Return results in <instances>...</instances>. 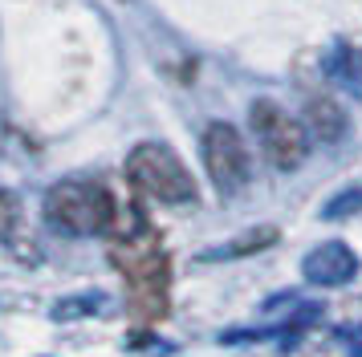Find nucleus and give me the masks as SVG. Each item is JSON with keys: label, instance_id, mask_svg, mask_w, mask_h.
Here are the masks:
<instances>
[{"label": "nucleus", "instance_id": "39448f33", "mask_svg": "<svg viewBox=\"0 0 362 357\" xmlns=\"http://www.w3.org/2000/svg\"><path fill=\"white\" fill-rule=\"evenodd\" d=\"M199 155H204V171L216 183L220 195H236L252 175V159L240 138V130L228 122H208L204 138H199Z\"/></svg>", "mask_w": 362, "mask_h": 357}, {"label": "nucleus", "instance_id": "9b49d317", "mask_svg": "<svg viewBox=\"0 0 362 357\" xmlns=\"http://www.w3.org/2000/svg\"><path fill=\"white\" fill-rule=\"evenodd\" d=\"M17 219H21V203H17V195L0 187V240H8V236L17 231Z\"/></svg>", "mask_w": 362, "mask_h": 357}, {"label": "nucleus", "instance_id": "f8f14e48", "mask_svg": "<svg viewBox=\"0 0 362 357\" xmlns=\"http://www.w3.org/2000/svg\"><path fill=\"white\" fill-rule=\"evenodd\" d=\"M338 341H342L354 357H362V325H342V329H338Z\"/></svg>", "mask_w": 362, "mask_h": 357}, {"label": "nucleus", "instance_id": "0eeeda50", "mask_svg": "<svg viewBox=\"0 0 362 357\" xmlns=\"http://www.w3.org/2000/svg\"><path fill=\"white\" fill-rule=\"evenodd\" d=\"M305 130L322 143H338L346 134V110L334 102V97H313L305 106Z\"/></svg>", "mask_w": 362, "mask_h": 357}, {"label": "nucleus", "instance_id": "f257e3e1", "mask_svg": "<svg viewBox=\"0 0 362 357\" xmlns=\"http://www.w3.org/2000/svg\"><path fill=\"white\" fill-rule=\"evenodd\" d=\"M110 260L122 272L127 289H131V308L143 321H159L167 317L171 305V260H167L159 236L147 224H139L134 231H122L110 243Z\"/></svg>", "mask_w": 362, "mask_h": 357}, {"label": "nucleus", "instance_id": "9d476101", "mask_svg": "<svg viewBox=\"0 0 362 357\" xmlns=\"http://www.w3.org/2000/svg\"><path fill=\"white\" fill-rule=\"evenodd\" d=\"M354 211H362V187H346L322 207V219H350Z\"/></svg>", "mask_w": 362, "mask_h": 357}, {"label": "nucleus", "instance_id": "1a4fd4ad", "mask_svg": "<svg viewBox=\"0 0 362 357\" xmlns=\"http://www.w3.org/2000/svg\"><path fill=\"white\" fill-rule=\"evenodd\" d=\"M106 308V296L102 292H78V296H66V301H57L53 305V321H74V317H94Z\"/></svg>", "mask_w": 362, "mask_h": 357}, {"label": "nucleus", "instance_id": "6e6552de", "mask_svg": "<svg viewBox=\"0 0 362 357\" xmlns=\"http://www.w3.org/2000/svg\"><path fill=\"white\" fill-rule=\"evenodd\" d=\"M277 243V227H248L245 236L220 243V248H208L204 260H236V256H252V252H264Z\"/></svg>", "mask_w": 362, "mask_h": 357}, {"label": "nucleus", "instance_id": "7ed1b4c3", "mask_svg": "<svg viewBox=\"0 0 362 357\" xmlns=\"http://www.w3.org/2000/svg\"><path fill=\"white\" fill-rule=\"evenodd\" d=\"M127 178L134 183V191H143L147 199L159 203H192L196 199V178L183 167V159L163 143H139L127 155Z\"/></svg>", "mask_w": 362, "mask_h": 357}, {"label": "nucleus", "instance_id": "423d86ee", "mask_svg": "<svg viewBox=\"0 0 362 357\" xmlns=\"http://www.w3.org/2000/svg\"><path fill=\"white\" fill-rule=\"evenodd\" d=\"M301 272H305V280L317 284V289H342V284H350V280L358 276V256H354L342 240H329V243L313 248L310 256H305Z\"/></svg>", "mask_w": 362, "mask_h": 357}, {"label": "nucleus", "instance_id": "f03ea898", "mask_svg": "<svg viewBox=\"0 0 362 357\" xmlns=\"http://www.w3.org/2000/svg\"><path fill=\"white\" fill-rule=\"evenodd\" d=\"M45 219L66 236H102L118 219L115 195L94 178H62L45 195Z\"/></svg>", "mask_w": 362, "mask_h": 357}, {"label": "nucleus", "instance_id": "20e7f679", "mask_svg": "<svg viewBox=\"0 0 362 357\" xmlns=\"http://www.w3.org/2000/svg\"><path fill=\"white\" fill-rule=\"evenodd\" d=\"M248 122H252V134L261 143L264 159L277 171H297L310 159V130H305V122H297L293 114L281 110L277 102H269V97L252 102Z\"/></svg>", "mask_w": 362, "mask_h": 357}]
</instances>
